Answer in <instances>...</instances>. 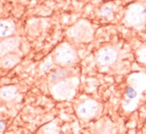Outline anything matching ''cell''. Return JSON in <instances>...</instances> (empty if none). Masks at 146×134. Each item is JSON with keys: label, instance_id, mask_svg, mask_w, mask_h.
I'll return each mask as SVG.
<instances>
[{"label": "cell", "instance_id": "obj_1", "mask_svg": "<svg viewBox=\"0 0 146 134\" xmlns=\"http://www.w3.org/2000/svg\"><path fill=\"white\" fill-rule=\"evenodd\" d=\"M68 38L77 43H90L94 38V29L86 19H80L66 31Z\"/></svg>", "mask_w": 146, "mask_h": 134}, {"label": "cell", "instance_id": "obj_2", "mask_svg": "<svg viewBox=\"0 0 146 134\" xmlns=\"http://www.w3.org/2000/svg\"><path fill=\"white\" fill-rule=\"evenodd\" d=\"M54 64L59 67H71L78 62V54L74 46L64 42L59 44L52 54Z\"/></svg>", "mask_w": 146, "mask_h": 134}, {"label": "cell", "instance_id": "obj_3", "mask_svg": "<svg viewBox=\"0 0 146 134\" xmlns=\"http://www.w3.org/2000/svg\"><path fill=\"white\" fill-rule=\"evenodd\" d=\"M121 49L117 45H106L97 50L95 62L101 68H111L121 59Z\"/></svg>", "mask_w": 146, "mask_h": 134}, {"label": "cell", "instance_id": "obj_4", "mask_svg": "<svg viewBox=\"0 0 146 134\" xmlns=\"http://www.w3.org/2000/svg\"><path fill=\"white\" fill-rule=\"evenodd\" d=\"M125 23L133 28H141L146 24V3L131 4L125 14Z\"/></svg>", "mask_w": 146, "mask_h": 134}, {"label": "cell", "instance_id": "obj_5", "mask_svg": "<svg viewBox=\"0 0 146 134\" xmlns=\"http://www.w3.org/2000/svg\"><path fill=\"white\" fill-rule=\"evenodd\" d=\"M78 86V78L72 77L57 82L50 84V89L53 96L57 99H67L74 94Z\"/></svg>", "mask_w": 146, "mask_h": 134}, {"label": "cell", "instance_id": "obj_6", "mask_svg": "<svg viewBox=\"0 0 146 134\" xmlns=\"http://www.w3.org/2000/svg\"><path fill=\"white\" fill-rule=\"evenodd\" d=\"M76 111L80 118L89 120L98 113L100 105L93 99H85L78 105Z\"/></svg>", "mask_w": 146, "mask_h": 134}, {"label": "cell", "instance_id": "obj_7", "mask_svg": "<svg viewBox=\"0 0 146 134\" xmlns=\"http://www.w3.org/2000/svg\"><path fill=\"white\" fill-rule=\"evenodd\" d=\"M20 46L19 37L15 35L2 38L0 48H1V57L11 53H16Z\"/></svg>", "mask_w": 146, "mask_h": 134}, {"label": "cell", "instance_id": "obj_8", "mask_svg": "<svg viewBox=\"0 0 146 134\" xmlns=\"http://www.w3.org/2000/svg\"><path fill=\"white\" fill-rule=\"evenodd\" d=\"M72 77H75V72L72 67H58L49 74L48 82L50 85Z\"/></svg>", "mask_w": 146, "mask_h": 134}, {"label": "cell", "instance_id": "obj_9", "mask_svg": "<svg viewBox=\"0 0 146 134\" xmlns=\"http://www.w3.org/2000/svg\"><path fill=\"white\" fill-rule=\"evenodd\" d=\"M21 61V57L17 53H11L1 57V67L4 70L12 69Z\"/></svg>", "mask_w": 146, "mask_h": 134}, {"label": "cell", "instance_id": "obj_10", "mask_svg": "<svg viewBox=\"0 0 146 134\" xmlns=\"http://www.w3.org/2000/svg\"><path fill=\"white\" fill-rule=\"evenodd\" d=\"M15 24L11 19H2L0 23V35L2 38L14 35Z\"/></svg>", "mask_w": 146, "mask_h": 134}, {"label": "cell", "instance_id": "obj_11", "mask_svg": "<svg viewBox=\"0 0 146 134\" xmlns=\"http://www.w3.org/2000/svg\"><path fill=\"white\" fill-rule=\"evenodd\" d=\"M98 15L102 18L106 19H113V15H114V10H113V5L110 3H108L102 5L98 9Z\"/></svg>", "mask_w": 146, "mask_h": 134}, {"label": "cell", "instance_id": "obj_12", "mask_svg": "<svg viewBox=\"0 0 146 134\" xmlns=\"http://www.w3.org/2000/svg\"><path fill=\"white\" fill-rule=\"evenodd\" d=\"M18 95V90L15 86H4L1 89V98L5 101L12 100Z\"/></svg>", "mask_w": 146, "mask_h": 134}, {"label": "cell", "instance_id": "obj_13", "mask_svg": "<svg viewBox=\"0 0 146 134\" xmlns=\"http://www.w3.org/2000/svg\"><path fill=\"white\" fill-rule=\"evenodd\" d=\"M136 55L139 62L146 66V44L139 48L136 52Z\"/></svg>", "mask_w": 146, "mask_h": 134}, {"label": "cell", "instance_id": "obj_14", "mask_svg": "<svg viewBox=\"0 0 146 134\" xmlns=\"http://www.w3.org/2000/svg\"><path fill=\"white\" fill-rule=\"evenodd\" d=\"M52 64H54V62H53V60H50V61H46V62H44L43 63H42V66H41V70L42 71V72H46L48 71L50 69V66H51Z\"/></svg>", "mask_w": 146, "mask_h": 134}]
</instances>
